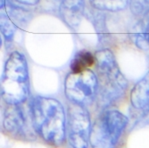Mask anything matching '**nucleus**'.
Returning a JSON list of instances; mask_svg holds the SVG:
<instances>
[{
  "label": "nucleus",
  "mask_w": 149,
  "mask_h": 148,
  "mask_svg": "<svg viewBox=\"0 0 149 148\" xmlns=\"http://www.w3.org/2000/svg\"><path fill=\"white\" fill-rule=\"evenodd\" d=\"M34 129L47 143L60 145L65 138L66 117L62 104L52 97H37L31 105Z\"/></svg>",
  "instance_id": "1"
},
{
  "label": "nucleus",
  "mask_w": 149,
  "mask_h": 148,
  "mask_svg": "<svg viewBox=\"0 0 149 148\" xmlns=\"http://www.w3.org/2000/svg\"><path fill=\"white\" fill-rule=\"evenodd\" d=\"M30 80L27 62L19 53L6 61L1 78V97L8 104H20L29 97Z\"/></svg>",
  "instance_id": "2"
},
{
  "label": "nucleus",
  "mask_w": 149,
  "mask_h": 148,
  "mask_svg": "<svg viewBox=\"0 0 149 148\" xmlns=\"http://www.w3.org/2000/svg\"><path fill=\"white\" fill-rule=\"evenodd\" d=\"M96 63L99 76L100 100L103 104L107 105L123 95L128 81L120 72L111 52H98L96 56Z\"/></svg>",
  "instance_id": "3"
},
{
  "label": "nucleus",
  "mask_w": 149,
  "mask_h": 148,
  "mask_svg": "<svg viewBox=\"0 0 149 148\" xmlns=\"http://www.w3.org/2000/svg\"><path fill=\"white\" fill-rule=\"evenodd\" d=\"M128 122V118L119 111L108 110L101 113L90 131L91 147L114 148Z\"/></svg>",
  "instance_id": "4"
},
{
  "label": "nucleus",
  "mask_w": 149,
  "mask_h": 148,
  "mask_svg": "<svg viewBox=\"0 0 149 148\" xmlns=\"http://www.w3.org/2000/svg\"><path fill=\"white\" fill-rule=\"evenodd\" d=\"M98 88L97 78L88 69L79 73L67 75L64 81V93L72 103L80 105L90 104L97 97Z\"/></svg>",
  "instance_id": "5"
},
{
  "label": "nucleus",
  "mask_w": 149,
  "mask_h": 148,
  "mask_svg": "<svg viewBox=\"0 0 149 148\" xmlns=\"http://www.w3.org/2000/svg\"><path fill=\"white\" fill-rule=\"evenodd\" d=\"M66 134L72 148H88L90 137V115L83 105L71 103L67 111Z\"/></svg>",
  "instance_id": "6"
},
{
  "label": "nucleus",
  "mask_w": 149,
  "mask_h": 148,
  "mask_svg": "<svg viewBox=\"0 0 149 148\" xmlns=\"http://www.w3.org/2000/svg\"><path fill=\"white\" fill-rule=\"evenodd\" d=\"M3 125L5 129L13 135H18L24 132L26 117L19 104H9L4 113Z\"/></svg>",
  "instance_id": "7"
},
{
  "label": "nucleus",
  "mask_w": 149,
  "mask_h": 148,
  "mask_svg": "<svg viewBox=\"0 0 149 148\" xmlns=\"http://www.w3.org/2000/svg\"><path fill=\"white\" fill-rule=\"evenodd\" d=\"M130 102L137 109H146L149 107V72L132 88Z\"/></svg>",
  "instance_id": "8"
},
{
  "label": "nucleus",
  "mask_w": 149,
  "mask_h": 148,
  "mask_svg": "<svg viewBox=\"0 0 149 148\" xmlns=\"http://www.w3.org/2000/svg\"><path fill=\"white\" fill-rule=\"evenodd\" d=\"M95 62L96 58L88 52L81 51L78 53L74 59L71 63V69L73 73H79L85 70H88L87 68L90 67Z\"/></svg>",
  "instance_id": "9"
}]
</instances>
